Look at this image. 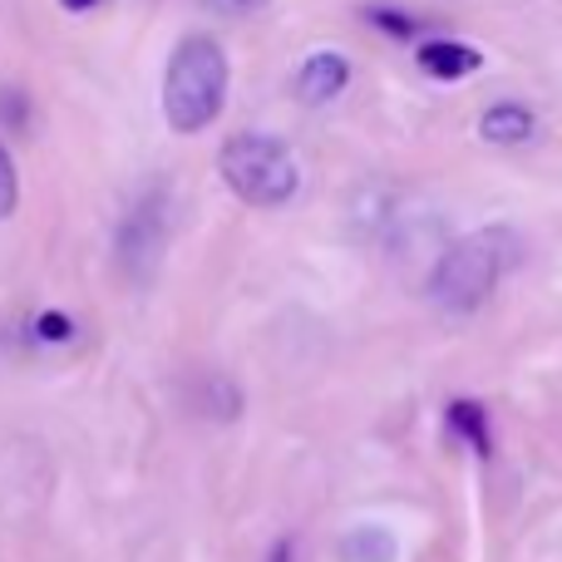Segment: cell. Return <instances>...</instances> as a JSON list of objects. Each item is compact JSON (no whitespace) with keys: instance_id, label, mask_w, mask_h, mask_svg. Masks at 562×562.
I'll return each instance as SVG.
<instances>
[{"instance_id":"6da1fadb","label":"cell","mask_w":562,"mask_h":562,"mask_svg":"<svg viewBox=\"0 0 562 562\" xmlns=\"http://www.w3.org/2000/svg\"><path fill=\"white\" fill-rule=\"evenodd\" d=\"M233 85L227 49L213 35H183L164 65V119L173 134L193 138L217 124Z\"/></svg>"},{"instance_id":"7a4b0ae2","label":"cell","mask_w":562,"mask_h":562,"mask_svg":"<svg viewBox=\"0 0 562 562\" xmlns=\"http://www.w3.org/2000/svg\"><path fill=\"white\" fill-rule=\"evenodd\" d=\"M217 173L233 188L237 203L247 207H281L296 198L301 188V168L291 158V148L272 134H233L217 148Z\"/></svg>"},{"instance_id":"3957f363","label":"cell","mask_w":562,"mask_h":562,"mask_svg":"<svg viewBox=\"0 0 562 562\" xmlns=\"http://www.w3.org/2000/svg\"><path fill=\"white\" fill-rule=\"evenodd\" d=\"M498 272H504V237L474 233L439 257L435 277H429V296L445 311H479L494 296Z\"/></svg>"},{"instance_id":"277c9868","label":"cell","mask_w":562,"mask_h":562,"mask_svg":"<svg viewBox=\"0 0 562 562\" xmlns=\"http://www.w3.org/2000/svg\"><path fill=\"white\" fill-rule=\"evenodd\" d=\"M346 85H350V59L340 55V49H316V55H306L296 69V94L306 99V104H330Z\"/></svg>"},{"instance_id":"5b68a950","label":"cell","mask_w":562,"mask_h":562,"mask_svg":"<svg viewBox=\"0 0 562 562\" xmlns=\"http://www.w3.org/2000/svg\"><path fill=\"white\" fill-rule=\"evenodd\" d=\"M479 65H484V55L474 45H459V40H429V45H419V69L429 79H469Z\"/></svg>"},{"instance_id":"8992f818","label":"cell","mask_w":562,"mask_h":562,"mask_svg":"<svg viewBox=\"0 0 562 562\" xmlns=\"http://www.w3.org/2000/svg\"><path fill=\"white\" fill-rule=\"evenodd\" d=\"M533 128H538V119H533V109H528V104H494L484 119H479V134H484L494 148L528 144V138H533Z\"/></svg>"},{"instance_id":"52a82bcc","label":"cell","mask_w":562,"mask_h":562,"mask_svg":"<svg viewBox=\"0 0 562 562\" xmlns=\"http://www.w3.org/2000/svg\"><path fill=\"white\" fill-rule=\"evenodd\" d=\"M449 429H454L459 439H469V445H474V454H494V435H488V415H484V405H479V400H454V405H449Z\"/></svg>"},{"instance_id":"ba28073f","label":"cell","mask_w":562,"mask_h":562,"mask_svg":"<svg viewBox=\"0 0 562 562\" xmlns=\"http://www.w3.org/2000/svg\"><path fill=\"white\" fill-rule=\"evenodd\" d=\"M346 558L350 562H395L400 543H395V533H385V528H356V533L346 538Z\"/></svg>"},{"instance_id":"9c48e42d","label":"cell","mask_w":562,"mask_h":562,"mask_svg":"<svg viewBox=\"0 0 562 562\" xmlns=\"http://www.w3.org/2000/svg\"><path fill=\"white\" fill-rule=\"evenodd\" d=\"M20 207V173H15V158L10 148L0 144V217H10Z\"/></svg>"},{"instance_id":"30bf717a","label":"cell","mask_w":562,"mask_h":562,"mask_svg":"<svg viewBox=\"0 0 562 562\" xmlns=\"http://www.w3.org/2000/svg\"><path fill=\"white\" fill-rule=\"evenodd\" d=\"M75 336V321L65 316V311H40L35 316V340H45V346H59V340Z\"/></svg>"},{"instance_id":"8fae6325","label":"cell","mask_w":562,"mask_h":562,"mask_svg":"<svg viewBox=\"0 0 562 562\" xmlns=\"http://www.w3.org/2000/svg\"><path fill=\"white\" fill-rule=\"evenodd\" d=\"M370 20H375L385 35H395V40H409V35H415V20H409V15H395V10H370Z\"/></svg>"},{"instance_id":"7c38bea8","label":"cell","mask_w":562,"mask_h":562,"mask_svg":"<svg viewBox=\"0 0 562 562\" xmlns=\"http://www.w3.org/2000/svg\"><path fill=\"white\" fill-rule=\"evenodd\" d=\"M0 119H5V124H15V128H25V109H30V99L20 94V89H5V94H0Z\"/></svg>"},{"instance_id":"4fadbf2b","label":"cell","mask_w":562,"mask_h":562,"mask_svg":"<svg viewBox=\"0 0 562 562\" xmlns=\"http://www.w3.org/2000/svg\"><path fill=\"white\" fill-rule=\"evenodd\" d=\"M267 562H301L296 538H277V543H272V553H267Z\"/></svg>"},{"instance_id":"5bb4252c","label":"cell","mask_w":562,"mask_h":562,"mask_svg":"<svg viewBox=\"0 0 562 562\" xmlns=\"http://www.w3.org/2000/svg\"><path fill=\"white\" fill-rule=\"evenodd\" d=\"M99 0H59V10H94Z\"/></svg>"}]
</instances>
